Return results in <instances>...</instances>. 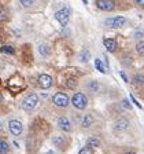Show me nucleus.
Wrapping results in <instances>:
<instances>
[{"label": "nucleus", "instance_id": "nucleus-23", "mask_svg": "<svg viewBox=\"0 0 144 154\" xmlns=\"http://www.w3.org/2000/svg\"><path fill=\"white\" fill-rule=\"evenodd\" d=\"M52 142H54L56 146H59L61 147L62 146V143H64V140H63V138H61V136H54V139H52Z\"/></svg>", "mask_w": 144, "mask_h": 154}, {"label": "nucleus", "instance_id": "nucleus-22", "mask_svg": "<svg viewBox=\"0 0 144 154\" xmlns=\"http://www.w3.org/2000/svg\"><path fill=\"white\" fill-rule=\"evenodd\" d=\"M136 51L140 55H144V42H139L137 44H136Z\"/></svg>", "mask_w": 144, "mask_h": 154}, {"label": "nucleus", "instance_id": "nucleus-17", "mask_svg": "<svg viewBox=\"0 0 144 154\" xmlns=\"http://www.w3.org/2000/svg\"><path fill=\"white\" fill-rule=\"evenodd\" d=\"M91 58V52L88 51V50H84L80 54V61L81 62H88Z\"/></svg>", "mask_w": 144, "mask_h": 154}, {"label": "nucleus", "instance_id": "nucleus-16", "mask_svg": "<svg viewBox=\"0 0 144 154\" xmlns=\"http://www.w3.org/2000/svg\"><path fill=\"white\" fill-rule=\"evenodd\" d=\"M38 52H40L43 57H48V55H50V50H48V45H47V44H40V47H38Z\"/></svg>", "mask_w": 144, "mask_h": 154}, {"label": "nucleus", "instance_id": "nucleus-2", "mask_svg": "<svg viewBox=\"0 0 144 154\" xmlns=\"http://www.w3.org/2000/svg\"><path fill=\"white\" fill-rule=\"evenodd\" d=\"M38 102V96L36 94H29L22 102V109L23 110H33Z\"/></svg>", "mask_w": 144, "mask_h": 154}, {"label": "nucleus", "instance_id": "nucleus-32", "mask_svg": "<svg viewBox=\"0 0 144 154\" xmlns=\"http://www.w3.org/2000/svg\"><path fill=\"white\" fill-rule=\"evenodd\" d=\"M67 85L70 87V88H73V87H74V81H73V80H69V83H67Z\"/></svg>", "mask_w": 144, "mask_h": 154}, {"label": "nucleus", "instance_id": "nucleus-30", "mask_svg": "<svg viewBox=\"0 0 144 154\" xmlns=\"http://www.w3.org/2000/svg\"><path fill=\"white\" fill-rule=\"evenodd\" d=\"M122 106H124L125 109H130V105H129V102H128L126 99H125L124 102H122Z\"/></svg>", "mask_w": 144, "mask_h": 154}, {"label": "nucleus", "instance_id": "nucleus-7", "mask_svg": "<svg viewBox=\"0 0 144 154\" xmlns=\"http://www.w3.org/2000/svg\"><path fill=\"white\" fill-rule=\"evenodd\" d=\"M8 128H10V132L14 135V136H18L21 135L22 132V124L18 121V120H11L8 122Z\"/></svg>", "mask_w": 144, "mask_h": 154}, {"label": "nucleus", "instance_id": "nucleus-4", "mask_svg": "<svg viewBox=\"0 0 144 154\" xmlns=\"http://www.w3.org/2000/svg\"><path fill=\"white\" fill-rule=\"evenodd\" d=\"M8 87H10V90H13L14 92H18V91L23 90V87H25V83H23L22 77L14 76L13 79H10V80H8Z\"/></svg>", "mask_w": 144, "mask_h": 154}, {"label": "nucleus", "instance_id": "nucleus-28", "mask_svg": "<svg viewBox=\"0 0 144 154\" xmlns=\"http://www.w3.org/2000/svg\"><path fill=\"white\" fill-rule=\"evenodd\" d=\"M91 90L92 91H98V88H99V85H98V83H91Z\"/></svg>", "mask_w": 144, "mask_h": 154}, {"label": "nucleus", "instance_id": "nucleus-34", "mask_svg": "<svg viewBox=\"0 0 144 154\" xmlns=\"http://www.w3.org/2000/svg\"><path fill=\"white\" fill-rule=\"evenodd\" d=\"M3 128V124H2V121H0V129Z\"/></svg>", "mask_w": 144, "mask_h": 154}, {"label": "nucleus", "instance_id": "nucleus-9", "mask_svg": "<svg viewBox=\"0 0 144 154\" xmlns=\"http://www.w3.org/2000/svg\"><path fill=\"white\" fill-rule=\"evenodd\" d=\"M38 85L47 90V88H51L52 85V77L48 76V74H41V76L38 77Z\"/></svg>", "mask_w": 144, "mask_h": 154}, {"label": "nucleus", "instance_id": "nucleus-3", "mask_svg": "<svg viewBox=\"0 0 144 154\" xmlns=\"http://www.w3.org/2000/svg\"><path fill=\"white\" fill-rule=\"evenodd\" d=\"M71 103H73L74 107H77V109H80V110L85 109L86 107V96L81 92L74 94V96L71 98Z\"/></svg>", "mask_w": 144, "mask_h": 154}, {"label": "nucleus", "instance_id": "nucleus-20", "mask_svg": "<svg viewBox=\"0 0 144 154\" xmlns=\"http://www.w3.org/2000/svg\"><path fill=\"white\" fill-rule=\"evenodd\" d=\"M19 2H21V4H22L23 7H26V8H28V7H32L33 4L37 2V0H19Z\"/></svg>", "mask_w": 144, "mask_h": 154}, {"label": "nucleus", "instance_id": "nucleus-25", "mask_svg": "<svg viewBox=\"0 0 144 154\" xmlns=\"http://www.w3.org/2000/svg\"><path fill=\"white\" fill-rule=\"evenodd\" d=\"M80 154H93V151H92V149H91L89 146H86V147H84L82 150L80 151Z\"/></svg>", "mask_w": 144, "mask_h": 154}, {"label": "nucleus", "instance_id": "nucleus-36", "mask_svg": "<svg viewBox=\"0 0 144 154\" xmlns=\"http://www.w3.org/2000/svg\"><path fill=\"white\" fill-rule=\"evenodd\" d=\"M2 99H3V96H2V94H0V102H2Z\"/></svg>", "mask_w": 144, "mask_h": 154}, {"label": "nucleus", "instance_id": "nucleus-27", "mask_svg": "<svg viewBox=\"0 0 144 154\" xmlns=\"http://www.w3.org/2000/svg\"><path fill=\"white\" fill-rule=\"evenodd\" d=\"M130 99H132V102H133V103H134V105L137 106L139 109H141V105H140V103H139V102H137V100H136V99H134V96H133V95H132V94H130Z\"/></svg>", "mask_w": 144, "mask_h": 154}, {"label": "nucleus", "instance_id": "nucleus-18", "mask_svg": "<svg viewBox=\"0 0 144 154\" xmlns=\"http://www.w3.org/2000/svg\"><path fill=\"white\" fill-rule=\"evenodd\" d=\"M92 121H93V119H92V116L91 114H86L85 117H84V121H82V127L84 128H88L91 124H92Z\"/></svg>", "mask_w": 144, "mask_h": 154}, {"label": "nucleus", "instance_id": "nucleus-8", "mask_svg": "<svg viewBox=\"0 0 144 154\" xmlns=\"http://www.w3.org/2000/svg\"><path fill=\"white\" fill-rule=\"evenodd\" d=\"M96 7L103 11H111L114 8V2L112 0H96Z\"/></svg>", "mask_w": 144, "mask_h": 154}, {"label": "nucleus", "instance_id": "nucleus-31", "mask_svg": "<svg viewBox=\"0 0 144 154\" xmlns=\"http://www.w3.org/2000/svg\"><path fill=\"white\" fill-rule=\"evenodd\" d=\"M136 3L139 4V6H141V7H144V0H134Z\"/></svg>", "mask_w": 144, "mask_h": 154}, {"label": "nucleus", "instance_id": "nucleus-6", "mask_svg": "<svg viewBox=\"0 0 144 154\" xmlns=\"http://www.w3.org/2000/svg\"><path fill=\"white\" fill-rule=\"evenodd\" d=\"M54 103L59 107H66L69 105V96L63 92H58L54 95Z\"/></svg>", "mask_w": 144, "mask_h": 154}, {"label": "nucleus", "instance_id": "nucleus-15", "mask_svg": "<svg viewBox=\"0 0 144 154\" xmlns=\"http://www.w3.org/2000/svg\"><path fill=\"white\" fill-rule=\"evenodd\" d=\"M8 150H10L8 143L6 140H3V139H0V154H6Z\"/></svg>", "mask_w": 144, "mask_h": 154}, {"label": "nucleus", "instance_id": "nucleus-37", "mask_svg": "<svg viewBox=\"0 0 144 154\" xmlns=\"http://www.w3.org/2000/svg\"><path fill=\"white\" fill-rule=\"evenodd\" d=\"M126 154H134V153H132V151H130V153H126Z\"/></svg>", "mask_w": 144, "mask_h": 154}, {"label": "nucleus", "instance_id": "nucleus-21", "mask_svg": "<svg viewBox=\"0 0 144 154\" xmlns=\"http://www.w3.org/2000/svg\"><path fill=\"white\" fill-rule=\"evenodd\" d=\"M0 51L4 52V54H14V48L10 47V45H3V47L0 48Z\"/></svg>", "mask_w": 144, "mask_h": 154}, {"label": "nucleus", "instance_id": "nucleus-24", "mask_svg": "<svg viewBox=\"0 0 144 154\" xmlns=\"http://www.w3.org/2000/svg\"><path fill=\"white\" fill-rule=\"evenodd\" d=\"M7 19V14H6V10L3 8V7L0 6V22L2 21H6Z\"/></svg>", "mask_w": 144, "mask_h": 154}, {"label": "nucleus", "instance_id": "nucleus-26", "mask_svg": "<svg viewBox=\"0 0 144 154\" xmlns=\"http://www.w3.org/2000/svg\"><path fill=\"white\" fill-rule=\"evenodd\" d=\"M134 37L136 38H143L144 37V30H137V32L134 33Z\"/></svg>", "mask_w": 144, "mask_h": 154}, {"label": "nucleus", "instance_id": "nucleus-12", "mask_svg": "<svg viewBox=\"0 0 144 154\" xmlns=\"http://www.w3.org/2000/svg\"><path fill=\"white\" fill-rule=\"evenodd\" d=\"M104 45L110 52H114L115 50H117V42L112 40V38H107V40H104Z\"/></svg>", "mask_w": 144, "mask_h": 154}, {"label": "nucleus", "instance_id": "nucleus-11", "mask_svg": "<svg viewBox=\"0 0 144 154\" xmlns=\"http://www.w3.org/2000/svg\"><path fill=\"white\" fill-rule=\"evenodd\" d=\"M58 125L62 131H70V121L66 119V117H61L58 120Z\"/></svg>", "mask_w": 144, "mask_h": 154}, {"label": "nucleus", "instance_id": "nucleus-1", "mask_svg": "<svg viewBox=\"0 0 144 154\" xmlns=\"http://www.w3.org/2000/svg\"><path fill=\"white\" fill-rule=\"evenodd\" d=\"M55 19H56L62 26H66L67 23H69V19H70V10L66 8V7L58 10L56 13H55Z\"/></svg>", "mask_w": 144, "mask_h": 154}, {"label": "nucleus", "instance_id": "nucleus-33", "mask_svg": "<svg viewBox=\"0 0 144 154\" xmlns=\"http://www.w3.org/2000/svg\"><path fill=\"white\" fill-rule=\"evenodd\" d=\"M82 3L84 4H88V2H86V0H82Z\"/></svg>", "mask_w": 144, "mask_h": 154}, {"label": "nucleus", "instance_id": "nucleus-35", "mask_svg": "<svg viewBox=\"0 0 144 154\" xmlns=\"http://www.w3.org/2000/svg\"><path fill=\"white\" fill-rule=\"evenodd\" d=\"M47 154H55V153H54V151H48Z\"/></svg>", "mask_w": 144, "mask_h": 154}, {"label": "nucleus", "instance_id": "nucleus-5", "mask_svg": "<svg viewBox=\"0 0 144 154\" xmlns=\"http://www.w3.org/2000/svg\"><path fill=\"white\" fill-rule=\"evenodd\" d=\"M125 22H126V19L124 17H115V18L106 19V25L110 26V28H114V29H118L121 26H124Z\"/></svg>", "mask_w": 144, "mask_h": 154}, {"label": "nucleus", "instance_id": "nucleus-10", "mask_svg": "<svg viewBox=\"0 0 144 154\" xmlns=\"http://www.w3.org/2000/svg\"><path fill=\"white\" fill-rule=\"evenodd\" d=\"M128 127H129V121H128V119H124V117H122V119H118L114 124L115 131H125Z\"/></svg>", "mask_w": 144, "mask_h": 154}, {"label": "nucleus", "instance_id": "nucleus-29", "mask_svg": "<svg viewBox=\"0 0 144 154\" xmlns=\"http://www.w3.org/2000/svg\"><path fill=\"white\" fill-rule=\"evenodd\" d=\"M119 74H121V77H122V79H124V81H125V83H128V81H129V79H128V77H126V74H125V72H119Z\"/></svg>", "mask_w": 144, "mask_h": 154}, {"label": "nucleus", "instance_id": "nucleus-19", "mask_svg": "<svg viewBox=\"0 0 144 154\" xmlns=\"http://www.w3.org/2000/svg\"><path fill=\"white\" fill-rule=\"evenodd\" d=\"M95 66H96V69H98L100 73H106L104 65L102 63V61H100V59H96V61H95Z\"/></svg>", "mask_w": 144, "mask_h": 154}, {"label": "nucleus", "instance_id": "nucleus-14", "mask_svg": "<svg viewBox=\"0 0 144 154\" xmlns=\"http://www.w3.org/2000/svg\"><path fill=\"white\" fill-rule=\"evenodd\" d=\"M86 146H89V147H99L100 142H99V139H96V138H89L86 140Z\"/></svg>", "mask_w": 144, "mask_h": 154}, {"label": "nucleus", "instance_id": "nucleus-13", "mask_svg": "<svg viewBox=\"0 0 144 154\" xmlns=\"http://www.w3.org/2000/svg\"><path fill=\"white\" fill-rule=\"evenodd\" d=\"M133 83H134V85H137V87L144 85V76L143 74H136L133 77Z\"/></svg>", "mask_w": 144, "mask_h": 154}]
</instances>
